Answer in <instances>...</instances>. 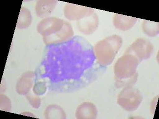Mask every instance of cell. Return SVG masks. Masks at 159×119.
Wrapping results in <instances>:
<instances>
[{
	"mask_svg": "<svg viewBox=\"0 0 159 119\" xmlns=\"http://www.w3.org/2000/svg\"><path fill=\"white\" fill-rule=\"evenodd\" d=\"M48 48L43 64L51 90H77L95 81L106 70L97 61L93 47L82 37L76 36Z\"/></svg>",
	"mask_w": 159,
	"mask_h": 119,
	"instance_id": "1",
	"label": "cell"
},
{
	"mask_svg": "<svg viewBox=\"0 0 159 119\" xmlns=\"http://www.w3.org/2000/svg\"><path fill=\"white\" fill-rule=\"evenodd\" d=\"M37 30L47 45L66 42L72 38L74 32L70 23L56 17H48L39 23Z\"/></svg>",
	"mask_w": 159,
	"mask_h": 119,
	"instance_id": "2",
	"label": "cell"
},
{
	"mask_svg": "<svg viewBox=\"0 0 159 119\" xmlns=\"http://www.w3.org/2000/svg\"><path fill=\"white\" fill-rule=\"evenodd\" d=\"M135 56L124 53L114 65L116 86L117 88L132 86L138 78L137 68L140 63Z\"/></svg>",
	"mask_w": 159,
	"mask_h": 119,
	"instance_id": "3",
	"label": "cell"
},
{
	"mask_svg": "<svg viewBox=\"0 0 159 119\" xmlns=\"http://www.w3.org/2000/svg\"><path fill=\"white\" fill-rule=\"evenodd\" d=\"M122 44V39L117 35H113L102 40L94 46V52L97 61L103 66L112 63Z\"/></svg>",
	"mask_w": 159,
	"mask_h": 119,
	"instance_id": "4",
	"label": "cell"
},
{
	"mask_svg": "<svg viewBox=\"0 0 159 119\" xmlns=\"http://www.w3.org/2000/svg\"><path fill=\"white\" fill-rule=\"evenodd\" d=\"M143 100L140 91L132 86L124 87L119 93L117 103L127 111L133 112L139 107Z\"/></svg>",
	"mask_w": 159,
	"mask_h": 119,
	"instance_id": "5",
	"label": "cell"
},
{
	"mask_svg": "<svg viewBox=\"0 0 159 119\" xmlns=\"http://www.w3.org/2000/svg\"><path fill=\"white\" fill-rule=\"evenodd\" d=\"M153 45L149 40L144 38H140L136 40L124 53L132 55L141 62L149 59L153 53Z\"/></svg>",
	"mask_w": 159,
	"mask_h": 119,
	"instance_id": "6",
	"label": "cell"
},
{
	"mask_svg": "<svg viewBox=\"0 0 159 119\" xmlns=\"http://www.w3.org/2000/svg\"><path fill=\"white\" fill-rule=\"evenodd\" d=\"M93 14L94 10L89 7L71 4H67L65 7V16L71 20H80Z\"/></svg>",
	"mask_w": 159,
	"mask_h": 119,
	"instance_id": "7",
	"label": "cell"
},
{
	"mask_svg": "<svg viewBox=\"0 0 159 119\" xmlns=\"http://www.w3.org/2000/svg\"><path fill=\"white\" fill-rule=\"evenodd\" d=\"M84 20H81L78 22L79 29L83 33L89 34L93 33L98 25V17L96 14L85 17Z\"/></svg>",
	"mask_w": 159,
	"mask_h": 119,
	"instance_id": "8",
	"label": "cell"
},
{
	"mask_svg": "<svg viewBox=\"0 0 159 119\" xmlns=\"http://www.w3.org/2000/svg\"><path fill=\"white\" fill-rule=\"evenodd\" d=\"M137 19L135 17L126 16L123 15L115 14L113 17V24L114 26L123 31L128 30L135 24Z\"/></svg>",
	"mask_w": 159,
	"mask_h": 119,
	"instance_id": "9",
	"label": "cell"
},
{
	"mask_svg": "<svg viewBox=\"0 0 159 119\" xmlns=\"http://www.w3.org/2000/svg\"><path fill=\"white\" fill-rule=\"evenodd\" d=\"M97 109L92 103H84L77 108L76 116L77 119H95L97 117Z\"/></svg>",
	"mask_w": 159,
	"mask_h": 119,
	"instance_id": "10",
	"label": "cell"
},
{
	"mask_svg": "<svg viewBox=\"0 0 159 119\" xmlns=\"http://www.w3.org/2000/svg\"><path fill=\"white\" fill-rule=\"evenodd\" d=\"M55 1H42L37 2L35 7V11L39 17H44L48 16L52 13L57 5Z\"/></svg>",
	"mask_w": 159,
	"mask_h": 119,
	"instance_id": "11",
	"label": "cell"
},
{
	"mask_svg": "<svg viewBox=\"0 0 159 119\" xmlns=\"http://www.w3.org/2000/svg\"><path fill=\"white\" fill-rule=\"evenodd\" d=\"M34 74L33 73H25L22 76L17 83L16 90L19 94H25L31 88L32 84H27V82H32Z\"/></svg>",
	"mask_w": 159,
	"mask_h": 119,
	"instance_id": "12",
	"label": "cell"
},
{
	"mask_svg": "<svg viewBox=\"0 0 159 119\" xmlns=\"http://www.w3.org/2000/svg\"><path fill=\"white\" fill-rule=\"evenodd\" d=\"M45 118L50 119H65L66 115L63 110L60 107L55 105H51L46 108L45 112Z\"/></svg>",
	"mask_w": 159,
	"mask_h": 119,
	"instance_id": "13",
	"label": "cell"
},
{
	"mask_svg": "<svg viewBox=\"0 0 159 119\" xmlns=\"http://www.w3.org/2000/svg\"><path fill=\"white\" fill-rule=\"evenodd\" d=\"M142 29L146 34L150 37H154L159 33V23L145 20L142 24Z\"/></svg>",
	"mask_w": 159,
	"mask_h": 119,
	"instance_id": "14",
	"label": "cell"
},
{
	"mask_svg": "<svg viewBox=\"0 0 159 119\" xmlns=\"http://www.w3.org/2000/svg\"><path fill=\"white\" fill-rule=\"evenodd\" d=\"M23 9L24 11H22V10H21V12H20L16 26V27H19V29H25L27 27L24 20H26L30 21H31V15L29 10L25 9V7H23Z\"/></svg>",
	"mask_w": 159,
	"mask_h": 119,
	"instance_id": "15",
	"label": "cell"
}]
</instances>
